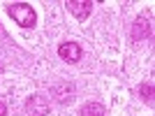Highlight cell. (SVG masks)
<instances>
[{
    "mask_svg": "<svg viewBox=\"0 0 155 116\" xmlns=\"http://www.w3.org/2000/svg\"><path fill=\"white\" fill-rule=\"evenodd\" d=\"M7 114V107H5V102H0V116H5Z\"/></svg>",
    "mask_w": 155,
    "mask_h": 116,
    "instance_id": "obj_9",
    "label": "cell"
},
{
    "mask_svg": "<svg viewBox=\"0 0 155 116\" xmlns=\"http://www.w3.org/2000/svg\"><path fill=\"white\" fill-rule=\"evenodd\" d=\"M51 95L56 97L60 104L70 102L72 97H74V84H72V81H60V84H53V86H51Z\"/></svg>",
    "mask_w": 155,
    "mask_h": 116,
    "instance_id": "obj_3",
    "label": "cell"
},
{
    "mask_svg": "<svg viewBox=\"0 0 155 116\" xmlns=\"http://www.w3.org/2000/svg\"><path fill=\"white\" fill-rule=\"evenodd\" d=\"M65 7H67V9H70V12L77 16V19L84 21L86 16L91 14L93 2H91V0H67V2H65Z\"/></svg>",
    "mask_w": 155,
    "mask_h": 116,
    "instance_id": "obj_4",
    "label": "cell"
},
{
    "mask_svg": "<svg viewBox=\"0 0 155 116\" xmlns=\"http://www.w3.org/2000/svg\"><path fill=\"white\" fill-rule=\"evenodd\" d=\"M139 90H141V95L146 97L148 102H153V86H150V84H148V86H141Z\"/></svg>",
    "mask_w": 155,
    "mask_h": 116,
    "instance_id": "obj_8",
    "label": "cell"
},
{
    "mask_svg": "<svg viewBox=\"0 0 155 116\" xmlns=\"http://www.w3.org/2000/svg\"><path fill=\"white\" fill-rule=\"evenodd\" d=\"M104 114H107V109L100 102H88L79 109V116H104Z\"/></svg>",
    "mask_w": 155,
    "mask_h": 116,
    "instance_id": "obj_7",
    "label": "cell"
},
{
    "mask_svg": "<svg viewBox=\"0 0 155 116\" xmlns=\"http://www.w3.org/2000/svg\"><path fill=\"white\" fill-rule=\"evenodd\" d=\"M58 56L63 60H67V63H77L79 58H81V46L77 42H63L58 46Z\"/></svg>",
    "mask_w": 155,
    "mask_h": 116,
    "instance_id": "obj_5",
    "label": "cell"
},
{
    "mask_svg": "<svg viewBox=\"0 0 155 116\" xmlns=\"http://www.w3.org/2000/svg\"><path fill=\"white\" fill-rule=\"evenodd\" d=\"M26 114L28 116H46L49 114V100L42 95H32L26 100Z\"/></svg>",
    "mask_w": 155,
    "mask_h": 116,
    "instance_id": "obj_2",
    "label": "cell"
},
{
    "mask_svg": "<svg viewBox=\"0 0 155 116\" xmlns=\"http://www.w3.org/2000/svg\"><path fill=\"white\" fill-rule=\"evenodd\" d=\"M150 32H153V26H150V16H139V19L134 21V26H132V37L139 42V39L150 37Z\"/></svg>",
    "mask_w": 155,
    "mask_h": 116,
    "instance_id": "obj_6",
    "label": "cell"
},
{
    "mask_svg": "<svg viewBox=\"0 0 155 116\" xmlns=\"http://www.w3.org/2000/svg\"><path fill=\"white\" fill-rule=\"evenodd\" d=\"M7 12H9V16H12L19 26H23V28H32L35 21H37L35 9H32L28 2H12V5L7 7Z\"/></svg>",
    "mask_w": 155,
    "mask_h": 116,
    "instance_id": "obj_1",
    "label": "cell"
}]
</instances>
